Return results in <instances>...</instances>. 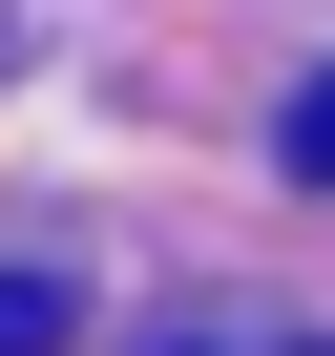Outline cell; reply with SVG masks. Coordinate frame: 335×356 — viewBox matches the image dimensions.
<instances>
[{"mask_svg":"<svg viewBox=\"0 0 335 356\" xmlns=\"http://www.w3.org/2000/svg\"><path fill=\"white\" fill-rule=\"evenodd\" d=\"M0 356H63V293L42 273H0Z\"/></svg>","mask_w":335,"mask_h":356,"instance_id":"1","label":"cell"},{"mask_svg":"<svg viewBox=\"0 0 335 356\" xmlns=\"http://www.w3.org/2000/svg\"><path fill=\"white\" fill-rule=\"evenodd\" d=\"M314 356H335V335H314Z\"/></svg>","mask_w":335,"mask_h":356,"instance_id":"3","label":"cell"},{"mask_svg":"<svg viewBox=\"0 0 335 356\" xmlns=\"http://www.w3.org/2000/svg\"><path fill=\"white\" fill-rule=\"evenodd\" d=\"M293 168H335V63H314V84H293Z\"/></svg>","mask_w":335,"mask_h":356,"instance_id":"2","label":"cell"}]
</instances>
